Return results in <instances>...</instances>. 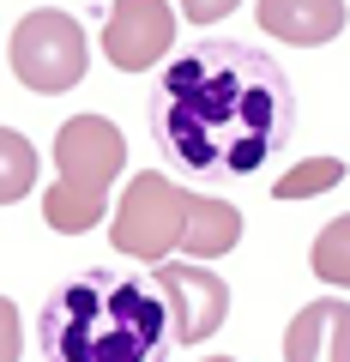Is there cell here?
<instances>
[{"instance_id":"obj_10","label":"cell","mask_w":350,"mask_h":362,"mask_svg":"<svg viewBox=\"0 0 350 362\" xmlns=\"http://www.w3.org/2000/svg\"><path fill=\"white\" fill-rule=\"evenodd\" d=\"M242 242V211L230 206V199H218V194H194V211H187V235H182V247H187V259H223L230 247Z\"/></svg>"},{"instance_id":"obj_12","label":"cell","mask_w":350,"mask_h":362,"mask_svg":"<svg viewBox=\"0 0 350 362\" xmlns=\"http://www.w3.org/2000/svg\"><path fill=\"white\" fill-rule=\"evenodd\" d=\"M308 266H314V278H326L332 290H350V211H344V218H332L320 235H314Z\"/></svg>"},{"instance_id":"obj_4","label":"cell","mask_w":350,"mask_h":362,"mask_svg":"<svg viewBox=\"0 0 350 362\" xmlns=\"http://www.w3.org/2000/svg\"><path fill=\"white\" fill-rule=\"evenodd\" d=\"M6 61H13V78L37 97H61L85 78V30H78L73 13L61 6H37L13 25V42H6Z\"/></svg>"},{"instance_id":"obj_6","label":"cell","mask_w":350,"mask_h":362,"mask_svg":"<svg viewBox=\"0 0 350 362\" xmlns=\"http://www.w3.org/2000/svg\"><path fill=\"white\" fill-rule=\"evenodd\" d=\"M151 284L163 290V302H169L175 344H206L223 326V314H230V284H223L206 259H187V266L163 259V266H151Z\"/></svg>"},{"instance_id":"obj_3","label":"cell","mask_w":350,"mask_h":362,"mask_svg":"<svg viewBox=\"0 0 350 362\" xmlns=\"http://www.w3.org/2000/svg\"><path fill=\"white\" fill-rule=\"evenodd\" d=\"M187 211H194V194L182 181L157 175V169H139L121 194L115 218H109V242L115 254L127 259H145V266H163L187 235Z\"/></svg>"},{"instance_id":"obj_15","label":"cell","mask_w":350,"mask_h":362,"mask_svg":"<svg viewBox=\"0 0 350 362\" xmlns=\"http://www.w3.org/2000/svg\"><path fill=\"white\" fill-rule=\"evenodd\" d=\"M0 362H18V308H13V296H0Z\"/></svg>"},{"instance_id":"obj_2","label":"cell","mask_w":350,"mask_h":362,"mask_svg":"<svg viewBox=\"0 0 350 362\" xmlns=\"http://www.w3.org/2000/svg\"><path fill=\"white\" fill-rule=\"evenodd\" d=\"M42 362H163L175 344L169 302L151 278L121 266L73 272L37 314Z\"/></svg>"},{"instance_id":"obj_11","label":"cell","mask_w":350,"mask_h":362,"mask_svg":"<svg viewBox=\"0 0 350 362\" xmlns=\"http://www.w3.org/2000/svg\"><path fill=\"white\" fill-rule=\"evenodd\" d=\"M30 187H37V145H30L25 133L0 127V206L25 199Z\"/></svg>"},{"instance_id":"obj_7","label":"cell","mask_w":350,"mask_h":362,"mask_svg":"<svg viewBox=\"0 0 350 362\" xmlns=\"http://www.w3.org/2000/svg\"><path fill=\"white\" fill-rule=\"evenodd\" d=\"M175 42V13L169 0H115L103 25V54L121 73H145L157 66V54H169Z\"/></svg>"},{"instance_id":"obj_14","label":"cell","mask_w":350,"mask_h":362,"mask_svg":"<svg viewBox=\"0 0 350 362\" xmlns=\"http://www.w3.org/2000/svg\"><path fill=\"white\" fill-rule=\"evenodd\" d=\"M242 0H182V13H187V25H218V18H230Z\"/></svg>"},{"instance_id":"obj_1","label":"cell","mask_w":350,"mask_h":362,"mask_svg":"<svg viewBox=\"0 0 350 362\" xmlns=\"http://www.w3.org/2000/svg\"><path fill=\"white\" fill-rule=\"evenodd\" d=\"M296 97L272 54L247 42H194L163 66L151 97V139L187 175H254L284 151Z\"/></svg>"},{"instance_id":"obj_16","label":"cell","mask_w":350,"mask_h":362,"mask_svg":"<svg viewBox=\"0 0 350 362\" xmlns=\"http://www.w3.org/2000/svg\"><path fill=\"white\" fill-rule=\"evenodd\" d=\"M206 362H235V356H206Z\"/></svg>"},{"instance_id":"obj_5","label":"cell","mask_w":350,"mask_h":362,"mask_svg":"<svg viewBox=\"0 0 350 362\" xmlns=\"http://www.w3.org/2000/svg\"><path fill=\"white\" fill-rule=\"evenodd\" d=\"M54 169H61V175H54L61 187L109 206V187H115L121 169H127V139H121V127L103 121V115H73L54 133Z\"/></svg>"},{"instance_id":"obj_8","label":"cell","mask_w":350,"mask_h":362,"mask_svg":"<svg viewBox=\"0 0 350 362\" xmlns=\"http://www.w3.org/2000/svg\"><path fill=\"white\" fill-rule=\"evenodd\" d=\"M284 362H350V302H302L284 326Z\"/></svg>"},{"instance_id":"obj_9","label":"cell","mask_w":350,"mask_h":362,"mask_svg":"<svg viewBox=\"0 0 350 362\" xmlns=\"http://www.w3.org/2000/svg\"><path fill=\"white\" fill-rule=\"evenodd\" d=\"M259 25L278 42L296 49H320L344 30V0H259Z\"/></svg>"},{"instance_id":"obj_13","label":"cell","mask_w":350,"mask_h":362,"mask_svg":"<svg viewBox=\"0 0 350 362\" xmlns=\"http://www.w3.org/2000/svg\"><path fill=\"white\" fill-rule=\"evenodd\" d=\"M338 181H344V163L338 157H302L296 169H284L272 181V194L278 199H314V194H332Z\"/></svg>"}]
</instances>
